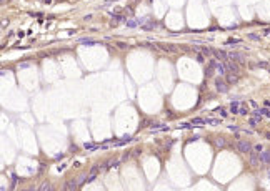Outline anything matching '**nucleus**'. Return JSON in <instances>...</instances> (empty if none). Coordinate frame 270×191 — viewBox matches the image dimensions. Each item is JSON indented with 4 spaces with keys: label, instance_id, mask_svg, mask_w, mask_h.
Wrapping results in <instances>:
<instances>
[{
    "label": "nucleus",
    "instance_id": "f257e3e1",
    "mask_svg": "<svg viewBox=\"0 0 270 191\" xmlns=\"http://www.w3.org/2000/svg\"><path fill=\"white\" fill-rule=\"evenodd\" d=\"M215 88H217V92H220V93H225L227 90H229V83L222 80V78H217L215 80Z\"/></svg>",
    "mask_w": 270,
    "mask_h": 191
},
{
    "label": "nucleus",
    "instance_id": "f03ea898",
    "mask_svg": "<svg viewBox=\"0 0 270 191\" xmlns=\"http://www.w3.org/2000/svg\"><path fill=\"white\" fill-rule=\"evenodd\" d=\"M237 150L240 153H250L252 151V145L249 141H239L237 143Z\"/></svg>",
    "mask_w": 270,
    "mask_h": 191
},
{
    "label": "nucleus",
    "instance_id": "7ed1b4c3",
    "mask_svg": "<svg viewBox=\"0 0 270 191\" xmlns=\"http://www.w3.org/2000/svg\"><path fill=\"white\" fill-rule=\"evenodd\" d=\"M229 60H233L237 63H245V57L242 53H239V52H230L229 53Z\"/></svg>",
    "mask_w": 270,
    "mask_h": 191
},
{
    "label": "nucleus",
    "instance_id": "20e7f679",
    "mask_svg": "<svg viewBox=\"0 0 270 191\" xmlns=\"http://www.w3.org/2000/svg\"><path fill=\"white\" fill-rule=\"evenodd\" d=\"M259 156H260V163H263V164H270V151L263 150L262 153H259Z\"/></svg>",
    "mask_w": 270,
    "mask_h": 191
},
{
    "label": "nucleus",
    "instance_id": "39448f33",
    "mask_svg": "<svg viewBox=\"0 0 270 191\" xmlns=\"http://www.w3.org/2000/svg\"><path fill=\"white\" fill-rule=\"evenodd\" d=\"M225 65H227V70L232 72V73H237V72H239V63H237V62H233V60L227 62Z\"/></svg>",
    "mask_w": 270,
    "mask_h": 191
},
{
    "label": "nucleus",
    "instance_id": "423d86ee",
    "mask_svg": "<svg viewBox=\"0 0 270 191\" xmlns=\"http://www.w3.org/2000/svg\"><path fill=\"white\" fill-rule=\"evenodd\" d=\"M212 55H215V57L220 58V60H227V58H229V53H227V52H220V50H212Z\"/></svg>",
    "mask_w": 270,
    "mask_h": 191
},
{
    "label": "nucleus",
    "instance_id": "0eeeda50",
    "mask_svg": "<svg viewBox=\"0 0 270 191\" xmlns=\"http://www.w3.org/2000/svg\"><path fill=\"white\" fill-rule=\"evenodd\" d=\"M249 155H250V164H253V166H255V164H259V163H260V156H259V153L255 151V153H249Z\"/></svg>",
    "mask_w": 270,
    "mask_h": 191
},
{
    "label": "nucleus",
    "instance_id": "6e6552de",
    "mask_svg": "<svg viewBox=\"0 0 270 191\" xmlns=\"http://www.w3.org/2000/svg\"><path fill=\"white\" fill-rule=\"evenodd\" d=\"M217 72H219V75H227V65L225 63H222V62H219V65H217V68H215Z\"/></svg>",
    "mask_w": 270,
    "mask_h": 191
},
{
    "label": "nucleus",
    "instance_id": "1a4fd4ad",
    "mask_svg": "<svg viewBox=\"0 0 270 191\" xmlns=\"http://www.w3.org/2000/svg\"><path fill=\"white\" fill-rule=\"evenodd\" d=\"M157 48H160V50H165V52H175L177 50V47H174V45H164V43H160V45H155Z\"/></svg>",
    "mask_w": 270,
    "mask_h": 191
},
{
    "label": "nucleus",
    "instance_id": "9d476101",
    "mask_svg": "<svg viewBox=\"0 0 270 191\" xmlns=\"http://www.w3.org/2000/svg\"><path fill=\"white\" fill-rule=\"evenodd\" d=\"M239 82V76L235 75V73H229L227 75V83L229 85H233V83H237Z\"/></svg>",
    "mask_w": 270,
    "mask_h": 191
},
{
    "label": "nucleus",
    "instance_id": "9b49d317",
    "mask_svg": "<svg viewBox=\"0 0 270 191\" xmlns=\"http://www.w3.org/2000/svg\"><path fill=\"white\" fill-rule=\"evenodd\" d=\"M230 111L237 115L239 111H240V103H239V101H232L230 103Z\"/></svg>",
    "mask_w": 270,
    "mask_h": 191
},
{
    "label": "nucleus",
    "instance_id": "f8f14e48",
    "mask_svg": "<svg viewBox=\"0 0 270 191\" xmlns=\"http://www.w3.org/2000/svg\"><path fill=\"white\" fill-rule=\"evenodd\" d=\"M255 113L262 115V116H265V118H270V108H262V110H255Z\"/></svg>",
    "mask_w": 270,
    "mask_h": 191
},
{
    "label": "nucleus",
    "instance_id": "ddd939ff",
    "mask_svg": "<svg viewBox=\"0 0 270 191\" xmlns=\"http://www.w3.org/2000/svg\"><path fill=\"white\" fill-rule=\"evenodd\" d=\"M77 188V183L75 181H68L65 186H63V190H75Z\"/></svg>",
    "mask_w": 270,
    "mask_h": 191
},
{
    "label": "nucleus",
    "instance_id": "4468645a",
    "mask_svg": "<svg viewBox=\"0 0 270 191\" xmlns=\"http://www.w3.org/2000/svg\"><path fill=\"white\" fill-rule=\"evenodd\" d=\"M39 190L40 191H50V190H53V188H52V184H50V183H43Z\"/></svg>",
    "mask_w": 270,
    "mask_h": 191
},
{
    "label": "nucleus",
    "instance_id": "2eb2a0df",
    "mask_svg": "<svg viewBox=\"0 0 270 191\" xmlns=\"http://www.w3.org/2000/svg\"><path fill=\"white\" fill-rule=\"evenodd\" d=\"M192 125H193V126H195V125H197V126L205 125V120H200V118H193V120H192Z\"/></svg>",
    "mask_w": 270,
    "mask_h": 191
},
{
    "label": "nucleus",
    "instance_id": "dca6fc26",
    "mask_svg": "<svg viewBox=\"0 0 270 191\" xmlns=\"http://www.w3.org/2000/svg\"><path fill=\"white\" fill-rule=\"evenodd\" d=\"M205 123L207 125H219L220 120H213V118H205Z\"/></svg>",
    "mask_w": 270,
    "mask_h": 191
},
{
    "label": "nucleus",
    "instance_id": "f3484780",
    "mask_svg": "<svg viewBox=\"0 0 270 191\" xmlns=\"http://www.w3.org/2000/svg\"><path fill=\"white\" fill-rule=\"evenodd\" d=\"M127 27L135 29V27H137V20H127Z\"/></svg>",
    "mask_w": 270,
    "mask_h": 191
},
{
    "label": "nucleus",
    "instance_id": "a211bd4d",
    "mask_svg": "<svg viewBox=\"0 0 270 191\" xmlns=\"http://www.w3.org/2000/svg\"><path fill=\"white\" fill-rule=\"evenodd\" d=\"M215 111H217V113H220V115H222V116H223V118L227 116V110H223V108H217Z\"/></svg>",
    "mask_w": 270,
    "mask_h": 191
},
{
    "label": "nucleus",
    "instance_id": "6ab92c4d",
    "mask_svg": "<svg viewBox=\"0 0 270 191\" xmlns=\"http://www.w3.org/2000/svg\"><path fill=\"white\" fill-rule=\"evenodd\" d=\"M155 27H157V23H148V25H145L144 30H154Z\"/></svg>",
    "mask_w": 270,
    "mask_h": 191
},
{
    "label": "nucleus",
    "instance_id": "aec40b11",
    "mask_svg": "<svg viewBox=\"0 0 270 191\" xmlns=\"http://www.w3.org/2000/svg\"><path fill=\"white\" fill-rule=\"evenodd\" d=\"M253 150H255L257 153H262V151H263V146H262V145H255V146H253Z\"/></svg>",
    "mask_w": 270,
    "mask_h": 191
},
{
    "label": "nucleus",
    "instance_id": "412c9836",
    "mask_svg": "<svg viewBox=\"0 0 270 191\" xmlns=\"http://www.w3.org/2000/svg\"><path fill=\"white\" fill-rule=\"evenodd\" d=\"M84 146H85V150H94V148H95V145L94 143H85Z\"/></svg>",
    "mask_w": 270,
    "mask_h": 191
},
{
    "label": "nucleus",
    "instance_id": "4be33fe9",
    "mask_svg": "<svg viewBox=\"0 0 270 191\" xmlns=\"http://www.w3.org/2000/svg\"><path fill=\"white\" fill-rule=\"evenodd\" d=\"M249 38H252V40H260V37H259L257 33H249Z\"/></svg>",
    "mask_w": 270,
    "mask_h": 191
},
{
    "label": "nucleus",
    "instance_id": "5701e85b",
    "mask_svg": "<svg viewBox=\"0 0 270 191\" xmlns=\"http://www.w3.org/2000/svg\"><path fill=\"white\" fill-rule=\"evenodd\" d=\"M227 43H229V45H233V43H240V40H239V38H235V40L232 38V40H229Z\"/></svg>",
    "mask_w": 270,
    "mask_h": 191
},
{
    "label": "nucleus",
    "instance_id": "b1692460",
    "mask_svg": "<svg viewBox=\"0 0 270 191\" xmlns=\"http://www.w3.org/2000/svg\"><path fill=\"white\" fill-rule=\"evenodd\" d=\"M223 145H225V141H223V140H220V138H219V140H217V146H223Z\"/></svg>",
    "mask_w": 270,
    "mask_h": 191
},
{
    "label": "nucleus",
    "instance_id": "393cba45",
    "mask_svg": "<svg viewBox=\"0 0 270 191\" xmlns=\"http://www.w3.org/2000/svg\"><path fill=\"white\" fill-rule=\"evenodd\" d=\"M250 106H252V108H253V110H257V108H259V105H257L255 101H250Z\"/></svg>",
    "mask_w": 270,
    "mask_h": 191
},
{
    "label": "nucleus",
    "instance_id": "a878e982",
    "mask_svg": "<svg viewBox=\"0 0 270 191\" xmlns=\"http://www.w3.org/2000/svg\"><path fill=\"white\" fill-rule=\"evenodd\" d=\"M117 47H118V48H127V45H125V43H120V42H118V43H117Z\"/></svg>",
    "mask_w": 270,
    "mask_h": 191
},
{
    "label": "nucleus",
    "instance_id": "bb28decb",
    "mask_svg": "<svg viewBox=\"0 0 270 191\" xmlns=\"http://www.w3.org/2000/svg\"><path fill=\"white\" fill-rule=\"evenodd\" d=\"M240 115H247V108H240V111H239Z\"/></svg>",
    "mask_w": 270,
    "mask_h": 191
},
{
    "label": "nucleus",
    "instance_id": "cd10ccee",
    "mask_svg": "<svg viewBox=\"0 0 270 191\" xmlns=\"http://www.w3.org/2000/svg\"><path fill=\"white\" fill-rule=\"evenodd\" d=\"M259 67H260V68H267V63H265V62H262V63H259Z\"/></svg>",
    "mask_w": 270,
    "mask_h": 191
},
{
    "label": "nucleus",
    "instance_id": "c85d7f7f",
    "mask_svg": "<svg viewBox=\"0 0 270 191\" xmlns=\"http://www.w3.org/2000/svg\"><path fill=\"white\" fill-rule=\"evenodd\" d=\"M263 105L267 106V108H270V101H265V103H263Z\"/></svg>",
    "mask_w": 270,
    "mask_h": 191
},
{
    "label": "nucleus",
    "instance_id": "c756f323",
    "mask_svg": "<svg viewBox=\"0 0 270 191\" xmlns=\"http://www.w3.org/2000/svg\"><path fill=\"white\" fill-rule=\"evenodd\" d=\"M269 176H270V171H269Z\"/></svg>",
    "mask_w": 270,
    "mask_h": 191
}]
</instances>
